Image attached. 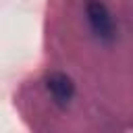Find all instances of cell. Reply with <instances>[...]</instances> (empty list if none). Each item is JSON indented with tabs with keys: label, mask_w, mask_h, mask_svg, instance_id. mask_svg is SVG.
Returning <instances> with one entry per match:
<instances>
[{
	"label": "cell",
	"mask_w": 133,
	"mask_h": 133,
	"mask_svg": "<svg viewBox=\"0 0 133 133\" xmlns=\"http://www.w3.org/2000/svg\"><path fill=\"white\" fill-rule=\"evenodd\" d=\"M85 12H87V21H89L94 33L100 39L108 42V39L114 37V21H112L108 8L100 0H89L87 6H85Z\"/></svg>",
	"instance_id": "1"
},
{
	"label": "cell",
	"mask_w": 133,
	"mask_h": 133,
	"mask_svg": "<svg viewBox=\"0 0 133 133\" xmlns=\"http://www.w3.org/2000/svg\"><path fill=\"white\" fill-rule=\"evenodd\" d=\"M46 87H48V91L52 94V98L58 104H69L73 94H75L73 79L69 75H64V73H50L48 79H46Z\"/></svg>",
	"instance_id": "2"
}]
</instances>
